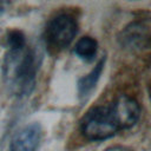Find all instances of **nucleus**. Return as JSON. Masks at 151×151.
Listing matches in <instances>:
<instances>
[{
	"label": "nucleus",
	"mask_w": 151,
	"mask_h": 151,
	"mask_svg": "<svg viewBox=\"0 0 151 151\" xmlns=\"http://www.w3.org/2000/svg\"><path fill=\"white\" fill-rule=\"evenodd\" d=\"M38 71L37 54L27 46L9 50L4 63V74L7 85L19 96L28 94L34 87Z\"/></svg>",
	"instance_id": "f257e3e1"
},
{
	"label": "nucleus",
	"mask_w": 151,
	"mask_h": 151,
	"mask_svg": "<svg viewBox=\"0 0 151 151\" xmlns=\"http://www.w3.org/2000/svg\"><path fill=\"white\" fill-rule=\"evenodd\" d=\"M80 127L83 134L90 140H104L118 131L110 105L91 109L81 119Z\"/></svg>",
	"instance_id": "f03ea898"
},
{
	"label": "nucleus",
	"mask_w": 151,
	"mask_h": 151,
	"mask_svg": "<svg viewBox=\"0 0 151 151\" xmlns=\"http://www.w3.org/2000/svg\"><path fill=\"white\" fill-rule=\"evenodd\" d=\"M77 21L70 14H59L52 18L45 29V40L53 51H61L67 47L77 34Z\"/></svg>",
	"instance_id": "7ed1b4c3"
},
{
	"label": "nucleus",
	"mask_w": 151,
	"mask_h": 151,
	"mask_svg": "<svg viewBox=\"0 0 151 151\" xmlns=\"http://www.w3.org/2000/svg\"><path fill=\"white\" fill-rule=\"evenodd\" d=\"M110 110L118 130L132 127L140 116V107L138 103L133 98L124 94L118 97L110 105Z\"/></svg>",
	"instance_id": "20e7f679"
},
{
	"label": "nucleus",
	"mask_w": 151,
	"mask_h": 151,
	"mask_svg": "<svg viewBox=\"0 0 151 151\" xmlns=\"http://www.w3.org/2000/svg\"><path fill=\"white\" fill-rule=\"evenodd\" d=\"M41 139V127L39 124H29L22 127L13 137L9 151H37Z\"/></svg>",
	"instance_id": "39448f33"
},
{
	"label": "nucleus",
	"mask_w": 151,
	"mask_h": 151,
	"mask_svg": "<svg viewBox=\"0 0 151 151\" xmlns=\"http://www.w3.org/2000/svg\"><path fill=\"white\" fill-rule=\"evenodd\" d=\"M104 61H105V59H101L87 76L83 77L78 81V92H79L80 97L86 96L88 92H91L93 90V87L96 86V84L101 74V71L104 67Z\"/></svg>",
	"instance_id": "423d86ee"
},
{
	"label": "nucleus",
	"mask_w": 151,
	"mask_h": 151,
	"mask_svg": "<svg viewBox=\"0 0 151 151\" xmlns=\"http://www.w3.org/2000/svg\"><path fill=\"white\" fill-rule=\"evenodd\" d=\"M98 50V42L96 39H93L92 37H83L80 38L76 46H74V52L76 54L86 61H90L94 58L96 53Z\"/></svg>",
	"instance_id": "0eeeda50"
},
{
	"label": "nucleus",
	"mask_w": 151,
	"mask_h": 151,
	"mask_svg": "<svg viewBox=\"0 0 151 151\" xmlns=\"http://www.w3.org/2000/svg\"><path fill=\"white\" fill-rule=\"evenodd\" d=\"M7 42H8L9 50H20L26 46L25 34L19 29H12L8 32Z\"/></svg>",
	"instance_id": "6e6552de"
},
{
	"label": "nucleus",
	"mask_w": 151,
	"mask_h": 151,
	"mask_svg": "<svg viewBox=\"0 0 151 151\" xmlns=\"http://www.w3.org/2000/svg\"><path fill=\"white\" fill-rule=\"evenodd\" d=\"M105 151H133L126 146H122V145H113V146H110L107 147Z\"/></svg>",
	"instance_id": "1a4fd4ad"
}]
</instances>
